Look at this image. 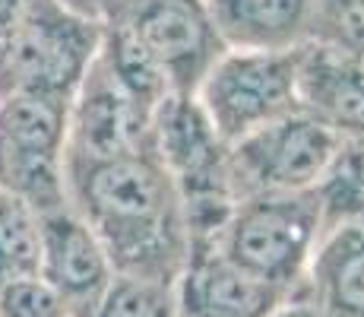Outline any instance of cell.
<instances>
[{
	"label": "cell",
	"instance_id": "obj_1",
	"mask_svg": "<svg viewBox=\"0 0 364 317\" xmlns=\"http://www.w3.org/2000/svg\"><path fill=\"white\" fill-rule=\"evenodd\" d=\"M64 181L67 207L95 232L114 273L174 286L191 232L156 150L64 168Z\"/></svg>",
	"mask_w": 364,
	"mask_h": 317
},
{
	"label": "cell",
	"instance_id": "obj_2",
	"mask_svg": "<svg viewBox=\"0 0 364 317\" xmlns=\"http://www.w3.org/2000/svg\"><path fill=\"white\" fill-rule=\"evenodd\" d=\"M323 235V209L314 190L241 197L213 248L237 270L295 295Z\"/></svg>",
	"mask_w": 364,
	"mask_h": 317
},
{
	"label": "cell",
	"instance_id": "obj_3",
	"mask_svg": "<svg viewBox=\"0 0 364 317\" xmlns=\"http://www.w3.org/2000/svg\"><path fill=\"white\" fill-rule=\"evenodd\" d=\"M152 150L184 207L191 248L213 244L237 194L228 168V146L213 130L197 98H168L156 111Z\"/></svg>",
	"mask_w": 364,
	"mask_h": 317
},
{
	"label": "cell",
	"instance_id": "obj_4",
	"mask_svg": "<svg viewBox=\"0 0 364 317\" xmlns=\"http://www.w3.org/2000/svg\"><path fill=\"white\" fill-rule=\"evenodd\" d=\"M102 32L58 0H23L0 45V95H41L70 105L102 48Z\"/></svg>",
	"mask_w": 364,
	"mask_h": 317
},
{
	"label": "cell",
	"instance_id": "obj_5",
	"mask_svg": "<svg viewBox=\"0 0 364 317\" xmlns=\"http://www.w3.org/2000/svg\"><path fill=\"white\" fill-rule=\"evenodd\" d=\"M67 111L58 98L0 95V190L38 216L67 207Z\"/></svg>",
	"mask_w": 364,
	"mask_h": 317
},
{
	"label": "cell",
	"instance_id": "obj_6",
	"mask_svg": "<svg viewBox=\"0 0 364 317\" xmlns=\"http://www.w3.org/2000/svg\"><path fill=\"white\" fill-rule=\"evenodd\" d=\"M197 105L225 146L295 115V51H225L197 89Z\"/></svg>",
	"mask_w": 364,
	"mask_h": 317
},
{
	"label": "cell",
	"instance_id": "obj_7",
	"mask_svg": "<svg viewBox=\"0 0 364 317\" xmlns=\"http://www.w3.org/2000/svg\"><path fill=\"white\" fill-rule=\"evenodd\" d=\"M342 137L317 118L295 111L228 146L237 200L254 194H301L326 175Z\"/></svg>",
	"mask_w": 364,
	"mask_h": 317
},
{
	"label": "cell",
	"instance_id": "obj_8",
	"mask_svg": "<svg viewBox=\"0 0 364 317\" xmlns=\"http://www.w3.org/2000/svg\"><path fill=\"white\" fill-rule=\"evenodd\" d=\"M133 38L171 98H193L209 70L228 51L203 0H139L124 19Z\"/></svg>",
	"mask_w": 364,
	"mask_h": 317
},
{
	"label": "cell",
	"instance_id": "obj_9",
	"mask_svg": "<svg viewBox=\"0 0 364 317\" xmlns=\"http://www.w3.org/2000/svg\"><path fill=\"white\" fill-rule=\"evenodd\" d=\"M152 124L156 115L121 86L99 48L92 67L70 98L64 168L152 150Z\"/></svg>",
	"mask_w": 364,
	"mask_h": 317
},
{
	"label": "cell",
	"instance_id": "obj_10",
	"mask_svg": "<svg viewBox=\"0 0 364 317\" xmlns=\"http://www.w3.org/2000/svg\"><path fill=\"white\" fill-rule=\"evenodd\" d=\"M41 257L38 279L54 289L70 317H89L108 283L114 279L108 254L95 232L70 207L41 213Z\"/></svg>",
	"mask_w": 364,
	"mask_h": 317
},
{
	"label": "cell",
	"instance_id": "obj_11",
	"mask_svg": "<svg viewBox=\"0 0 364 317\" xmlns=\"http://www.w3.org/2000/svg\"><path fill=\"white\" fill-rule=\"evenodd\" d=\"M171 292L174 317H272L285 298H291L237 270L213 244L191 248Z\"/></svg>",
	"mask_w": 364,
	"mask_h": 317
},
{
	"label": "cell",
	"instance_id": "obj_12",
	"mask_svg": "<svg viewBox=\"0 0 364 317\" xmlns=\"http://www.w3.org/2000/svg\"><path fill=\"white\" fill-rule=\"evenodd\" d=\"M298 108L339 137H364V54L304 41L295 51Z\"/></svg>",
	"mask_w": 364,
	"mask_h": 317
},
{
	"label": "cell",
	"instance_id": "obj_13",
	"mask_svg": "<svg viewBox=\"0 0 364 317\" xmlns=\"http://www.w3.org/2000/svg\"><path fill=\"white\" fill-rule=\"evenodd\" d=\"M228 51H298L314 32L317 0H203Z\"/></svg>",
	"mask_w": 364,
	"mask_h": 317
},
{
	"label": "cell",
	"instance_id": "obj_14",
	"mask_svg": "<svg viewBox=\"0 0 364 317\" xmlns=\"http://www.w3.org/2000/svg\"><path fill=\"white\" fill-rule=\"evenodd\" d=\"M304 295L330 317H364V222L333 225L307 266Z\"/></svg>",
	"mask_w": 364,
	"mask_h": 317
},
{
	"label": "cell",
	"instance_id": "obj_15",
	"mask_svg": "<svg viewBox=\"0 0 364 317\" xmlns=\"http://www.w3.org/2000/svg\"><path fill=\"white\" fill-rule=\"evenodd\" d=\"M314 194L323 209V232L333 225L364 222V137H342Z\"/></svg>",
	"mask_w": 364,
	"mask_h": 317
},
{
	"label": "cell",
	"instance_id": "obj_16",
	"mask_svg": "<svg viewBox=\"0 0 364 317\" xmlns=\"http://www.w3.org/2000/svg\"><path fill=\"white\" fill-rule=\"evenodd\" d=\"M41 222L38 213L19 197L0 190V286L38 276Z\"/></svg>",
	"mask_w": 364,
	"mask_h": 317
},
{
	"label": "cell",
	"instance_id": "obj_17",
	"mask_svg": "<svg viewBox=\"0 0 364 317\" xmlns=\"http://www.w3.org/2000/svg\"><path fill=\"white\" fill-rule=\"evenodd\" d=\"M89 317H174V292L165 283L114 273Z\"/></svg>",
	"mask_w": 364,
	"mask_h": 317
},
{
	"label": "cell",
	"instance_id": "obj_18",
	"mask_svg": "<svg viewBox=\"0 0 364 317\" xmlns=\"http://www.w3.org/2000/svg\"><path fill=\"white\" fill-rule=\"evenodd\" d=\"M311 41L364 54V0H317Z\"/></svg>",
	"mask_w": 364,
	"mask_h": 317
},
{
	"label": "cell",
	"instance_id": "obj_19",
	"mask_svg": "<svg viewBox=\"0 0 364 317\" xmlns=\"http://www.w3.org/2000/svg\"><path fill=\"white\" fill-rule=\"evenodd\" d=\"M0 317H70L67 305L38 276L0 286Z\"/></svg>",
	"mask_w": 364,
	"mask_h": 317
},
{
	"label": "cell",
	"instance_id": "obj_20",
	"mask_svg": "<svg viewBox=\"0 0 364 317\" xmlns=\"http://www.w3.org/2000/svg\"><path fill=\"white\" fill-rule=\"evenodd\" d=\"M58 4H64L70 13H76V16L86 19V23H95L99 29H108V26L124 23L139 0H58Z\"/></svg>",
	"mask_w": 364,
	"mask_h": 317
},
{
	"label": "cell",
	"instance_id": "obj_21",
	"mask_svg": "<svg viewBox=\"0 0 364 317\" xmlns=\"http://www.w3.org/2000/svg\"><path fill=\"white\" fill-rule=\"evenodd\" d=\"M272 317H330V314H323L311 298H304V295H291V298H285L282 305L272 311Z\"/></svg>",
	"mask_w": 364,
	"mask_h": 317
},
{
	"label": "cell",
	"instance_id": "obj_22",
	"mask_svg": "<svg viewBox=\"0 0 364 317\" xmlns=\"http://www.w3.org/2000/svg\"><path fill=\"white\" fill-rule=\"evenodd\" d=\"M19 6H23V0H0V45L6 41V35H10L13 23H16Z\"/></svg>",
	"mask_w": 364,
	"mask_h": 317
}]
</instances>
